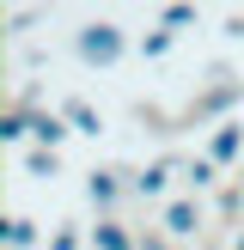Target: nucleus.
Here are the masks:
<instances>
[{
	"label": "nucleus",
	"mask_w": 244,
	"mask_h": 250,
	"mask_svg": "<svg viewBox=\"0 0 244 250\" xmlns=\"http://www.w3.org/2000/svg\"><path fill=\"white\" fill-rule=\"evenodd\" d=\"M73 55L85 61V67H116L122 55H128V31H122L116 19H92L73 31Z\"/></svg>",
	"instance_id": "f257e3e1"
},
{
	"label": "nucleus",
	"mask_w": 244,
	"mask_h": 250,
	"mask_svg": "<svg viewBox=\"0 0 244 250\" xmlns=\"http://www.w3.org/2000/svg\"><path fill=\"white\" fill-rule=\"evenodd\" d=\"M238 104H244V80L232 73V80H214L207 92H195V104H189V122H195V128H207V122H214V128H220V122H226Z\"/></svg>",
	"instance_id": "f03ea898"
},
{
	"label": "nucleus",
	"mask_w": 244,
	"mask_h": 250,
	"mask_svg": "<svg viewBox=\"0 0 244 250\" xmlns=\"http://www.w3.org/2000/svg\"><path fill=\"white\" fill-rule=\"evenodd\" d=\"M202 226H207V208L195 202V195H177V202H165V208H159V232H165L171 244L202 238Z\"/></svg>",
	"instance_id": "7ed1b4c3"
},
{
	"label": "nucleus",
	"mask_w": 244,
	"mask_h": 250,
	"mask_svg": "<svg viewBox=\"0 0 244 250\" xmlns=\"http://www.w3.org/2000/svg\"><path fill=\"white\" fill-rule=\"evenodd\" d=\"M177 159H153V165H141V171H134V177H128V195H134V202H159V208H165V202H177V195H171V177H177Z\"/></svg>",
	"instance_id": "20e7f679"
},
{
	"label": "nucleus",
	"mask_w": 244,
	"mask_h": 250,
	"mask_svg": "<svg viewBox=\"0 0 244 250\" xmlns=\"http://www.w3.org/2000/svg\"><path fill=\"white\" fill-rule=\"evenodd\" d=\"M128 177L134 171H122V165H92L85 171V202L98 208V220H110V208L128 195Z\"/></svg>",
	"instance_id": "39448f33"
},
{
	"label": "nucleus",
	"mask_w": 244,
	"mask_h": 250,
	"mask_svg": "<svg viewBox=\"0 0 244 250\" xmlns=\"http://www.w3.org/2000/svg\"><path fill=\"white\" fill-rule=\"evenodd\" d=\"M67 134H73V122L61 116V110H37L31 116V146H43V153H61Z\"/></svg>",
	"instance_id": "423d86ee"
},
{
	"label": "nucleus",
	"mask_w": 244,
	"mask_h": 250,
	"mask_svg": "<svg viewBox=\"0 0 244 250\" xmlns=\"http://www.w3.org/2000/svg\"><path fill=\"white\" fill-rule=\"evenodd\" d=\"M207 159H214L220 171L238 165V159H244V122H220V128L207 134Z\"/></svg>",
	"instance_id": "0eeeda50"
},
{
	"label": "nucleus",
	"mask_w": 244,
	"mask_h": 250,
	"mask_svg": "<svg viewBox=\"0 0 244 250\" xmlns=\"http://www.w3.org/2000/svg\"><path fill=\"white\" fill-rule=\"evenodd\" d=\"M85 244H92V250H141V226H122V220H98V226L85 232Z\"/></svg>",
	"instance_id": "6e6552de"
},
{
	"label": "nucleus",
	"mask_w": 244,
	"mask_h": 250,
	"mask_svg": "<svg viewBox=\"0 0 244 250\" xmlns=\"http://www.w3.org/2000/svg\"><path fill=\"white\" fill-rule=\"evenodd\" d=\"M214 183H220V165H214V159H207V153H195V159H183V189H189L195 202H202V195L214 189Z\"/></svg>",
	"instance_id": "1a4fd4ad"
},
{
	"label": "nucleus",
	"mask_w": 244,
	"mask_h": 250,
	"mask_svg": "<svg viewBox=\"0 0 244 250\" xmlns=\"http://www.w3.org/2000/svg\"><path fill=\"white\" fill-rule=\"evenodd\" d=\"M61 116L73 122V134H92V141L104 134V110H92L85 98H61Z\"/></svg>",
	"instance_id": "9d476101"
},
{
	"label": "nucleus",
	"mask_w": 244,
	"mask_h": 250,
	"mask_svg": "<svg viewBox=\"0 0 244 250\" xmlns=\"http://www.w3.org/2000/svg\"><path fill=\"white\" fill-rule=\"evenodd\" d=\"M0 244H6V250H31L37 244V220L31 214H6V220H0Z\"/></svg>",
	"instance_id": "9b49d317"
},
{
	"label": "nucleus",
	"mask_w": 244,
	"mask_h": 250,
	"mask_svg": "<svg viewBox=\"0 0 244 250\" xmlns=\"http://www.w3.org/2000/svg\"><path fill=\"white\" fill-rule=\"evenodd\" d=\"M0 141L6 146H31V110H19V104L0 110Z\"/></svg>",
	"instance_id": "f8f14e48"
},
{
	"label": "nucleus",
	"mask_w": 244,
	"mask_h": 250,
	"mask_svg": "<svg viewBox=\"0 0 244 250\" xmlns=\"http://www.w3.org/2000/svg\"><path fill=\"white\" fill-rule=\"evenodd\" d=\"M24 177H37V183H55V177H61V153H43V146H24Z\"/></svg>",
	"instance_id": "ddd939ff"
},
{
	"label": "nucleus",
	"mask_w": 244,
	"mask_h": 250,
	"mask_svg": "<svg viewBox=\"0 0 244 250\" xmlns=\"http://www.w3.org/2000/svg\"><path fill=\"white\" fill-rule=\"evenodd\" d=\"M171 43H177V37H171L165 24H153V31L134 37V55H141V61H159V55H171Z\"/></svg>",
	"instance_id": "4468645a"
},
{
	"label": "nucleus",
	"mask_w": 244,
	"mask_h": 250,
	"mask_svg": "<svg viewBox=\"0 0 244 250\" xmlns=\"http://www.w3.org/2000/svg\"><path fill=\"white\" fill-rule=\"evenodd\" d=\"M159 24H165L171 37H177L183 24H195V6H183V0H171V6H159Z\"/></svg>",
	"instance_id": "2eb2a0df"
},
{
	"label": "nucleus",
	"mask_w": 244,
	"mask_h": 250,
	"mask_svg": "<svg viewBox=\"0 0 244 250\" xmlns=\"http://www.w3.org/2000/svg\"><path fill=\"white\" fill-rule=\"evenodd\" d=\"M214 214L226 220V226H232V220H244V189H220V195H214Z\"/></svg>",
	"instance_id": "dca6fc26"
},
{
	"label": "nucleus",
	"mask_w": 244,
	"mask_h": 250,
	"mask_svg": "<svg viewBox=\"0 0 244 250\" xmlns=\"http://www.w3.org/2000/svg\"><path fill=\"white\" fill-rule=\"evenodd\" d=\"M37 19H43L37 6H12V12H6V37H24V31H31Z\"/></svg>",
	"instance_id": "f3484780"
},
{
	"label": "nucleus",
	"mask_w": 244,
	"mask_h": 250,
	"mask_svg": "<svg viewBox=\"0 0 244 250\" xmlns=\"http://www.w3.org/2000/svg\"><path fill=\"white\" fill-rule=\"evenodd\" d=\"M85 238H80V226H55L49 232V250H80Z\"/></svg>",
	"instance_id": "a211bd4d"
},
{
	"label": "nucleus",
	"mask_w": 244,
	"mask_h": 250,
	"mask_svg": "<svg viewBox=\"0 0 244 250\" xmlns=\"http://www.w3.org/2000/svg\"><path fill=\"white\" fill-rule=\"evenodd\" d=\"M141 250H177V244H171L159 226H141Z\"/></svg>",
	"instance_id": "6ab92c4d"
},
{
	"label": "nucleus",
	"mask_w": 244,
	"mask_h": 250,
	"mask_svg": "<svg viewBox=\"0 0 244 250\" xmlns=\"http://www.w3.org/2000/svg\"><path fill=\"white\" fill-rule=\"evenodd\" d=\"M226 37H232V43H244V12H232V19H226Z\"/></svg>",
	"instance_id": "aec40b11"
},
{
	"label": "nucleus",
	"mask_w": 244,
	"mask_h": 250,
	"mask_svg": "<svg viewBox=\"0 0 244 250\" xmlns=\"http://www.w3.org/2000/svg\"><path fill=\"white\" fill-rule=\"evenodd\" d=\"M232 250H244V226H238V232H232Z\"/></svg>",
	"instance_id": "412c9836"
}]
</instances>
